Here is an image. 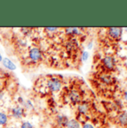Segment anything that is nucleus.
I'll return each instance as SVG.
<instances>
[{
    "label": "nucleus",
    "instance_id": "obj_17",
    "mask_svg": "<svg viewBox=\"0 0 127 128\" xmlns=\"http://www.w3.org/2000/svg\"><path fill=\"white\" fill-rule=\"evenodd\" d=\"M89 58V53L88 52H84L83 54H82V60L84 61H86Z\"/></svg>",
    "mask_w": 127,
    "mask_h": 128
},
{
    "label": "nucleus",
    "instance_id": "obj_5",
    "mask_svg": "<svg viewBox=\"0 0 127 128\" xmlns=\"http://www.w3.org/2000/svg\"><path fill=\"white\" fill-rule=\"evenodd\" d=\"M103 64L104 66L108 68V69H113L115 66V61L114 59L111 56H107L103 59Z\"/></svg>",
    "mask_w": 127,
    "mask_h": 128
},
{
    "label": "nucleus",
    "instance_id": "obj_14",
    "mask_svg": "<svg viewBox=\"0 0 127 128\" xmlns=\"http://www.w3.org/2000/svg\"><path fill=\"white\" fill-rule=\"evenodd\" d=\"M24 107L26 109V110H32L34 108V106L32 104V103L30 100H26V101H24V103L23 104Z\"/></svg>",
    "mask_w": 127,
    "mask_h": 128
},
{
    "label": "nucleus",
    "instance_id": "obj_20",
    "mask_svg": "<svg viewBox=\"0 0 127 128\" xmlns=\"http://www.w3.org/2000/svg\"><path fill=\"white\" fill-rule=\"evenodd\" d=\"M124 98H125V99L127 100V91L125 92V93H124Z\"/></svg>",
    "mask_w": 127,
    "mask_h": 128
},
{
    "label": "nucleus",
    "instance_id": "obj_10",
    "mask_svg": "<svg viewBox=\"0 0 127 128\" xmlns=\"http://www.w3.org/2000/svg\"><path fill=\"white\" fill-rule=\"evenodd\" d=\"M117 120L121 126H127V112H122L120 114Z\"/></svg>",
    "mask_w": 127,
    "mask_h": 128
},
{
    "label": "nucleus",
    "instance_id": "obj_2",
    "mask_svg": "<svg viewBox=\"0 0 127 128\" xmlns=\"http://www.w3.org/2000/svg\"><path fill=\"white\" fill-rule=\"evenodd\" d=\"M29 58L34 62L39 61L42 58V52L38 48H32L29 52Z\"/></svg>",
    "mask_w": 127,
    "mask_h": 128
},
{
    "label": "nucleus",
    "instance_id": "obj_1",
    "mask_svg": "<svg viewBox=\"0 0 127 128\" xmlns=\"http://www.w3.org/2000/svg\"><path fill=\"white\" fill-rule=\"evenodd\" d=\"M62 84L58 78H51L47 81V87L52 92H57L61 88Z\"/></svg>",
    "mask_w": 127,
    "mask_h": 128
},
{
    "label": "nucleus",
    "instance_id": "obj_21",
    "mask_svg": "<svg viewBox=\"0 0 127 128\" xmlns=\"http://www.w3.org/2000/svg\"><path fill=\"white\" fill-rule=\"evenodd\" d=\"M2 98H3V94L2 92H0V100L2 99Z\"/></svg>",
    "mask_w": 127,
    "mask_h": 128
},
{
    "label": "nucleus",
    "instance_id": "obj_9",
    "mask_svg": "<svg viewBox=\"0 0 127 128\" xmlns=\"http://www.w3.org/2000/svg\"><path fill=\"white\" fill-rule=\"evenodd\" d=\"M2 64L4 66L10 70H15L16 69V66L11 60H10L8 58H5L2 60Z\"/></svg>",
    "mask_w": 127,
    "mask_h": 128
},
{
    "label": "nucleus",
    "instance_id": "obj_18",
    "mask_svg": "<svg viewBox=\"0 0 127 128\" xmlns=\"http://www.w3.org/2000/svg\"><path fill=\"white\" fill-rule=\"evenodd\" d=\"M82 128H95L92 124H84L83 125V127Z\"/></svg>",
    "mask_w": 127,
    "mask_h": 128
},
{
    "label": "nucleus",
    "instance_id": "obj_16",
    "mask_svg": "<svg viewBox=\"0 0 127 128\" xmlns=\"http://www.w3.org/2000/svg\"><path fill=\"white\" fill-rule=\"evenodd\" d=\"M102 79L103 81H104L105 83H106V84H109V83L111 82V78L110 76H108V75H105V76L102 77Z\"/></svg>",
    "mask_w": 127,
    "mask_h": 128
},
{
    "label": "nucleus",
    "instance_id": "obj_12",
    "mask_svg": "<svg viewBox=\"0 0 127 128\" xmlns=\"http://www.w3.org/2000/svg\"><path fill=\"white\" fill-rule=\"evenodd\" d=\"M7 122H8V116L3 112H0V125L1 126L5 125Z\"/></svg>",
    "mask_w": 127,
    "mask_h": 128
},
{
    "label": "nucleus",
    "instance_id": "obj_7",
    "mask_svg": "<svg viewBox=\"0 0 127 128\" xmlns=\"http://www.w3.org/2000/svg\"><path fill=\"white\" fill-rule=\"evenodd\" d=\"M109 35L114 39H117L121 36L122 34V28H109Z\"/></svg>",
    "mask_w": 127,
    "mask_h": 128
},
{
    "label": "nucleus",
    "instance_id": "obj_6",
    "mask_svg": "<svg viewBox=\"0 0 127 128\" xmlns=\"http://www.w3.org/2000/svg\"><path fill=\"white\" fill-rule=\"evenodd\" d=\"M68 97L70 98V100H71V102L74 103V104H76V103H79L81 100V96H80V94L76 91V90H72L69 95H68Z\"/></svg>",
    "mask_w": 127,
    "mask_h": 128
},
{
    "label": "nucleus",
    "instance_id": "obj_11",
    "mask_svg": "<svg viewBox=\"0 0 127 128\" xmlns=\"http://www.w3.org/2000/svg\"><path fill=\"white\" fill-rule=\"evenodd\" d=\"M66 128H81V126H80V123L77 120L71 119L69 120Z\"/></svg>",
    "mask_w": 127,
    "mask_h": 128
},
{
    "label": "nucleus",
    "instance_id": "obj_19",
    "mask_svg": "<svg viewBox=\"0 0 127 128\" xmlns=\"http://www.w3.org/2000/svg\"><path fill=\"white\" fill-rule=\"evenodd\" d=\"M46 29H47V30H49V32H55V30H57V28H47Z\"/></svg>",
    "mask_w": 127,
    "mask_h": 128
},
{
    "label": "nucleus",
    "instance_id": "obj_3",
    "mask_svg": "<svg viewBox=\"0 0 127 128\" xmlns=\"http://www.w3.org/2000/svg\"><path fill=\"white\" fill-rule=\"evenodd\" d=\"M12 116L15 118H21L25 115V109L21 106H16L12 109L11 110Z\"/></svg>",
    "mask_w": 127,
    "mask_h": 128
},
{
    "label": "nucleus",
    "instance_id": "obj_22",
    "mask_svg": "<svg viewBox=\"0 0 127 128\" xmlns=\"http://www.w3.org/2000/svg\"><path fill=\"white\" fill-rule=\"evenodd\" d=\"M91 46H92V43H89V45H88V48H89L90 49H91Z\"/></svg>",
    "mask_w": 127,
    "mask_h": 128
},
{
    "label": "nucleus",
    "instance_id": "obj_23",
    "mask_svg": "<svg viewBox=\"0 0 127 128\" xmlns=\"http://www.w3.org/2000/svg\"><path fill=\"white\" fill-rule=\"evenodd\" d=\"M2 55L0 54V63H1V61H2Z\"/></svg>",
    "mask_w": 127,
    "mask_h": 128
},
{
    "label": "nucleus",
    "instance_id": "obj_15",
    "mask_svg": "<svg viewBox=\"0 0 127 128\" xmlns=\"http://www.w3.org/2000/svg\"><path fill=\"white\" fill-rule=\"evenodd\" d=\"M33 128V125L30 122H23L21 125V128Z\"/></svg>",
    "mask_w": 127,
    "mask_h": 128
},
{
    "label": "nucleus",
    "instance_id": "obj_13",
    "mask_svg": "<svg viewBox=\"0 0 127 128\" xmlns=\"http://www.w3.org/2000/svg\"><path fill=\"white\" fill-rule=\"evenodd\" d=\"M66 33L70 35H75L79 33V29L76 28H66Z\"/></svg>",
    "mask_w": 127,
    "mask_h": 128
},
{
    "label": "nucleus",
    "instance_id": "obj_24",
    "mask_svg": "<svg viewBox=\"0 0 127 128\" xmlns=\"http://www.w3.org/2000/svg\"></svg>",
    "mask_w": 127,
    "mask_h": 128
},
{
    "label": "nucleus",
    "instance_id": "obj_8",
    "mask_svg": "<svg viewBox=\"0 0 127 128\" xmlns=\"http://www.w3.org/2000/svg\"><path fill=\"white\" fill-rule=\"evenodd\" d=\"M90 110V105L88 103L80 104L78 106V111L81 115H86Z\"/></svg>",
    "mask_w": 127,
    "mask_h": 128
},
{
    "label": "nucleus",
    "instance_id": "obj_4",
    "mask_svg": "<svg viewBox=\"0 0 127 128\" xmlns=\"http://www.w3.org/2000/svg\"><path fill=\"white\" fill-rule=\"evenodd\" d=\"M55 122H56L57 125L59 128H66V126H67V123L69 122V119H68L67 116H66L64 115H58L56 117Z\"/></svg>",
    "mask_w": 127,
    "mask_h": 128
}]
</instances>
